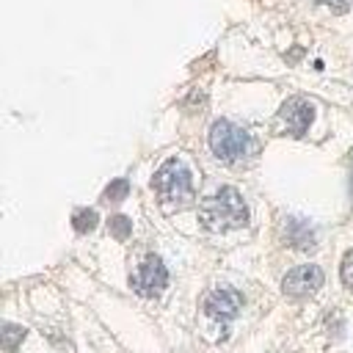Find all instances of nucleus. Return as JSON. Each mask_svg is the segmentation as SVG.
I'll list each match as a JSON object with an SVG mask.
<instances>
[{"label":"nucleus","instance_id":"nucleus-1","mask_svg":"<svg viewBox=\"0 0 353 353\" xmlns=\"http://www.w3.org/2000/svg\"><path fill=\"white\" fill-rule=\"evenodd\" d=\"M199 215L210 232H229L248 223V207L237 193V188H229V185L207 196L199 207Z\"/></svg>","mask_w":353,"mask_h":353},{"label":"nucleus","instance_id":"nucleus-2","mask_svg":"<svg viewBox=\"0 0 353 353\" xmlns=\"http://www.w3.org/2000/svg\"><path fill=\"white\" fill-rule=\"evenodd\" d=\"M152 188L157 190V199L165 210H174V207H185L190 204L193 199V182H190V171L185 168L182 160H165L154 179H152Z\"/></svg>","mask_w":353,"mask_h":353},{"label":"nucleus","instance_id":"nucleus-3","mask_svg":"<svg viewBox=\"0 0 353 353\" xmlns=\"http://www.w3.org/2000/svg\"><path fill=\"white\" fill-rule=\"evenodd\" d=\"M210 149H212V154H215L221 163L234 165V163H240V160H245V157L251 154L254 141L248 138L245 130H240L237 124L221 119V121H215V124L210 127Z\"/></svg>","mask_w":353,"mask_h":353},{"label":"nucleus","instance_id":"nucleus-4","mask_svg":"<svg viewBox=\"0 0 353 353\" xmlns=\"http://www.w3.org/2000/svg\"><path fill=\"white\" fill-rule=\"evenodd\" d=\"M130 284H132V290H135L138 295H143V298H157V295L165 290V284H168V270H165L163 259L154 256V254H146V256L141 259V265L132 270Z\"/></svg>","mask_w":353,"mask_h":353},{"label":"nucleus","instance_id":"nucleus-5","mask_svg":"<svg viewBox=\"0 0 353 353\" xmlns=\"http://www.w3.org/2000/svg\"><path fill=\"white\" fill-rule=\"evenodd\" d=\"M320 287H323V270L317 265H298L281 281V290L290 298H309Z\"/></svg>","mask_w":353,"mask_h":353},{"label":"nucleus","instance_id":"nucleus-6","mask_svg":"<svg viewBox=\"0 0 353 353\" xmlns=\"http://www.w3.org/2000/svg\"><path fill=\"white\" fill-rule=\"evenodd\" d=\"M279 119L284 121L287 132L298 138V135H303V132L309 130V124H312V119H314V108H312L306 99H301V97H292V99H287V102L281 105V110H279Z\"/></svg>","mask_w":353,"mask_h":353},{"label":"nucleus","instance_id":"nucleus-7","mask_svg":"<svg viewBox=\"0 0 353 353\" xmlns=\"http://www.w3.org/2000/svg\"><path fill=\"white\" fill-rule=\"evenodd\" d=\"M243 306V298L240 292L229 290V287H221V290H212L207 298H204V312L212 317V320H232Z\"/></svg>","mask_w":353,"mask_h":353},{"label":"nucleus","instance_id":"nucleus-8","mask_svg":"<svg viewBox=\"0 0 353 353\" xmlns=\"http://www.w3.org/2000/svg\"><path fill=\"white\" fill-rule=\"evenodd\" d=\"M284 232H287V234H284L287 243H292L295 248H312V245H314V232H312V226L303 223L301 218H287Z\"/></svg>","mask_w":353,"mask_h":353},{"label":"nucleus","instance_id":"nucleus-9","mask_svg":"<svg viewBox=\"0 0 353 353\" xmlns=\"http://www.w3.org/2000/svg\"><path fill=\"white\" fill-rule=\"evenodd\" d=\"M97 212L94 210H74V215H72V226H74V232L77 234H85V232H91L94 226H97Z\"/></svg>","mask_w":353,"mask_h":353},{"label":"nucleus","instance_id":"nucleus-10","mask_svg":"<svg viewBox=\"0 0 353 353\" xmlns=\"http://www.w3.org/2000/svg\"><path fill=\"white\" fill-rule=\"evenodd\" d=\"M108 232H110L116 240H127V237L132 234V221H130L127 215H110Z\"/></svg>","mask_w":353,"mask_h":353},{"label":"nucleus","instance_id":"nucleus-11","mask_svg":"<svg viewBox=\"0 0 353 353\" xmlns=\"http://www.w3.org/2000/svg\"><path fill=\"white\" fill-rule=\"evenodd\" d=\"M22 339H25V328L22 325H14V323H6L3 325V345H6L8 353H14L22 345Z\"/></svg>","mask_w":353,"mask_h":353},{"label":"nucleus","instance_id":"nucleus-12","mask_svg":"<svg viewBox=\"0 0 353 353\" xmlns=\"http://www.w3.org/2000/svg\"><path fill=\"white\" fill-rule=\"evenodd\" d=\"M127 193H130V182H127V179H113V182L105 188L102 199H105V201H110V204H116V201L127 199Z\"/></svg>","mask_w":353,"mask_h":353},{"label":"nucleus","instance_id":"nucleus-13","mask_svg":"<svg viewBox=\"0 0 353 353\" xmlns=\"http://www.w3.org/2000/svg\"><path fill=\"white\" fill-rule=\"evenodd\" d=\"M339 276H342L345 287L353 292V251L345 254V259H342V265H339Z\"/></svg>","mask_w":353,"mask_h":353},{"label":"nucleus","instance_id":"nucleus-14","mask_svg":"<svg viewBox=\"0 0 353 353\" xmlns=\"http://www.w3.org/2000/svg\"><path fill=\"white\" fill-rule=\"evenodd\" d=\"M320 3L334 6V11H347V0H320Z\"/></svg>","mask_w":353,"mask_h":353}]
</instances>
